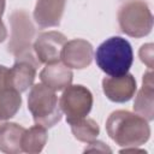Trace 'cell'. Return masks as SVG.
Here are the masks:
<instances>
[{
    "mask_svg": "<svg viewBox=\"0 0 154 154\" xmlns=\"http://www.w3.org/2000/svg\"><path fill=\"white\" fill-rule=\"evenodd\" d=\"M5 5H6V0H0V17L5 11Z\"/></svg>",
    "mask_w": 154,
    "mask_h": 154,
    "instance_id": "7402d4cb",
    "label": "cell"
},
{
    "mask_svg": "<svg viewBox=\"0 0 154 154\" xmlns=\"http://www.w3.org/2000/svg\"><path fill=\"white\" fill-rule=\"evenodd\" d=\"M59 107L66 114V122L69 124L89 114L93 107V94L82 84H70L60 96Z\"/></svg>",
    "mask_w": 154,
    "mask_h": 154,
    "instance_id": "8992f818",
    "label": "cell"
},
{
    "mask_svg": "<svg viewBox=\"0 0 154 154\" xmlns=\"http://www.w3.org/2000/svg\"><path fill=\"white\" fill-rule=\"evenodd\" d=\"M120 30L135 38L147 36L153 29V14L144 0H129L117 14Z\"/></svg>",
    "mask_w": 154,
    "mask_h": 154,
    "instance_id": "277c9868",
    "label": "cell"
},
{
    "mask_svg": "<svg viewBox=\"0 0 154 154\" xmlns=\"http://www.w3.org/2000/svg\"><path fill=\"white\" fill-rule=\"evenodd\" d=\"M95 60L99 69L108 76L125 75L134 61L132 47L128 40L120 36H112L96 48Z\"/></svg>",
    "mask_w": 154,
    "mask_h": 154,
    "instance_id": "7a4b0ae2",
    "label": "cell"
},
{
    "mask_svg": "<svg viewBox=\"0 0 154 154\" xmlns=\"http://www.w3.org/2000/svg\"><path fill=\"white\" fill-rule=\"evenodd\" d=\"M134 111L148 122L154 119V82L152 69L143 75L142 87L135 97Z\"/></svg>",
    "mask_w": 154,
    "mask_h": 154,
    "instance_id": "4fadbf2b",
    "label": "cell"
},
{
    "mask_svg": "<svg viewBox=\"0 0 154 154\" xmlns=\"http://www.w3.org/2000/svg\"><path fill=\"white\" fill-rule=\"evenodd\" d=\"M69 125L71 126V131L75 138L84 143H89L96 140V137L100 134L99 124L94 119L88 117H83L81 119L73 120L69 123Z\"/></svg>",
    "mask_w": 154,
    "mask_h": 154,
    "instance_id": "2e32d148",
    "label": "cell"
},
{
    "mask_svg": "<svg viewBox=\"0 0 154 154\" xmlns=\"http://www.w3.org/2000/svg\"><path fill=\"white\" fill-rule=\"evenodd\" d=\"M153 43H146L142 45L138 51V57L143 64H146L149 69H153L154 66V54H153Z\"/></svg>",
    "mask_w": 154,
    "mask_h": 154,
    "instance_id": "ac0fdd59",
    "label": "cell"
},
{
    "mask_svg": "<svg viewBox=\"0 0 154 154\" xmlns=\"http://www.w3.org/2000/svg\"><path fill=\"white\" fill-rule=\"evenodd\" d=\"M93 57L94 49L90 42L83 38H73L65 43L60 60L70 69L82 70L91 64Z\"/></svg>",
    "mask_w": 154,
    "mask_h": 154,
    "instance_id": "9c48e42d",
    "label": "cell"
},
{
    "mask_svg": "<svg viewBox=\"0 0 154 154\" xmlns=\"http://www.w3.org/2000/svg\"><path fill=\"white\" fill-rule=\"evenodd\" d=\"M22 105L20 93L8 87L0 94V119L7 122L19 111Z\"/></svg>",
    "mask_w": 154,
    "mask_h": 154,
    "instance_id": "e0dca14e",
    "label": "cell"
},
{
    "mask_svg": "<svg viewBox=\"0 0 154 154\" xmlns=\"http://www.w3.org/2000/svg\"><path fill=\"white\" fill-rule=\"evenodd\" d=\"M66 0H37L34 19L40 28L58 26L64 14Z\"/></svg>",
    "mask_w": 154,
    "mask_h": 154,
    "instance_id": "8fae6325",
    "label": "cell"
},
{
    "mask_svg": "<svg viewBox=\"0 0 154 154\" xmlns=\"http://www.w3.org/2000/svg\"><path fill=\"white\" fill-rule=\"evenodd\" d=\"M89 146L84 149V152H108V153H111L112 150L103 143V142H100V141H91V142H89L88 143Z\"/></svg>",
    "mask_w": 154,
    "mask_h": 154,
    "instance_id": "d6986e66",
    "label": "cell"
},
{
    "mask_svg": "<svg viewBox=\"0 0 154 154\" xmlns=\"http://www.w3.org/2000/svg\"><path fill=\"white\" fill-rule=\"evenodd\" d=\"M106 131L118 146L138 147L150 137V126L147 119L125 109L112 112L106 120Z\"/></svg>",
    "mask_w": 154,
    "mask_h": 154,
    "instance_id": "6da1fadb",
    "label": "cell"
},
{
    "mask_svg": "<svg viewBox=\"0 0 154 154\" xmlns=\"http://www.w3.org/2000/svg\"><path fill=\"white\" fill-rule=\"evenodd\" d=\"M11 36L7 45V52L18 55L25 51L32 49L35 38V26L30 14L25 10H14L10 14Z\"/></svg>",
    "mask_w": 154,
    "mask_h": 154,
    "instance_id": "5b68a950",
    "label": "cell"
},
{
    "mask_svg": "<svg viewBox=\"0 0 154 154\" xmlns=\"http://www.w3.org/2000/svg\"><path fill=\"white\" fill-rule=\"evenodd\" d=\"M67 42L64 34L52 30L41 32L32 43V51L40 63L53 64L60 61L61 51Z\"/></svg>",
    "mask_w": 154,
    "mask_h": 154,
    "instance_id": "ba28073f",
    "label": "cell"
},
{
    "mask_svg": "<svg viewBox=\"0 0 154 154\" xmlns=\"http://www.w3.org/2000/svg\"><path fill=\"white\" fill-rule=\"evenodd\" d=\"M25 128L17 123L6 122L0 130V152L6 154L22 153V138Z\"/></svg>",
    "mask_w": 154,
    "mask_h": 154,
    "instance_id": "5bb4252c",
    "label": "cell"
},
{
    "mask_svg": "<svg viewBox=\"0 0 154 154\" xmlns=\"http://www.w3.org/2000/svg\"><path fill=\"white\" fill-rule=\"evenodd\" d=\"M14 64L8 69V84L11 88L19 93L26 91L35 81L37 69L40 67V61L36 58L32 49L25 51L14 57Z\"/></svg>",
    "mask_w": 154,
    "mask_h": 154,
    "instance_id": "52a82bcc",
    "label": "cell"
},
{
    "mask_svg": "<svg viewBox=\"0 0 154 154\" xmlns=\"http://www.w3.org/2000/svg\"><path fill=\"white\" fill-rule=\"evenodd\" d=\"M6 37H7V30H6L5 24H4L2 20H1V17H0V43H1L2 41H5Z\"/></svg>",
    "mask_w": 154,
    "mask_h": 154,
    "instance_id": "44dd1931",
    "label": "cell"
},
{
    "mask_svg": "<svg viewBox=\"0 0 154 154\" xmlns=\"http://www.w3.org/2000/svg\"><path fill=\"white\" fill-rule=\"evenodd\" d=\"M102 90L108 100L123 103L134 97L137 84L135 77L128 72L117 77H105L102 79Z\"/></svg>",
    "mask_w": 154,
    "mask_h": 154,
    "instance_id": "30bf717a",
    "label": "cell"
},
{
    "mask_svg": "<svg viewBox=\"0 0 154 154\" xmlns=\"http://www.w3.org/2000/svg\"><path fill=\"white\" fill-rule=\"evenodd\" d=\"M73 73L70 67L65 64L58 61L53 64H46V66L40 72L41 83L53 89L54 91L64 90L72 82Z\"/></svg>",
    "mask_w": 154,
    "mask_h": 154,
    "instance_id": "7c38bea8",
    "label": "cell"
},
{
    "mask_svg": "<svg viewBox=\"0 0 154 154\" xmlns=\"http://www.w3.org/2000/svg\"><path fill=\"white\" fill-rule=\"evenodd\" d=\"M5 123H6L5 120H2V119H0V130H1V128H2L4 125H5Z\"/></svg>",
    "mask_w": 154,
    "mask_h": 154,
    "instance_id": "603a6c76",
    "label": "cell"
},
{
    "mask_svg": "<svg viewBox=\"0 0 154 154\" xmlns=\"http://www.w3.org/2000/svg\"><path fill=\"white\" fill-rule=\"evenodd\" d=\"M47 138V129L35 124L30 129H25L22 138V150L29 154H37L45 148Z\"/></svg>",
    "mask_w": 154,
    "mask_h": 154,
    "instance_id": "9a60e30c",
    "label": "cell"
},
{
    "mask_svg": "<svg viewBox=\"0 0 154 154\" xmlns=\"http://www.w3.org/2000/svg\"><path fill=\"white\" fill-rule=\"evenodd\" d=\"M28 109L35 124L46 129L59 123L63 116L55 91L43 83H37L31 87L28 95Z\"/></svg>",
    "mask_w": 154,
    "mask_h": 154,
    "instance_id": "3957f363",
    "label": "cell"
},
{
    "mask_svg": "<svg viewBox=\"0 0 154 154\" xmlns=\"http://www.w3.org/2000/svg\"><path fill=\"white\" fill-rule=\"evenodd\" d=\"M7 75H8V67L0 65V94L10 87L8 84V79H7Z\"/></svg>",
    "mask_w": 154,
    "mask_h": 154,
    "instance_id": "ffe728a7",
    "label": "cell"
}]
</instances>
